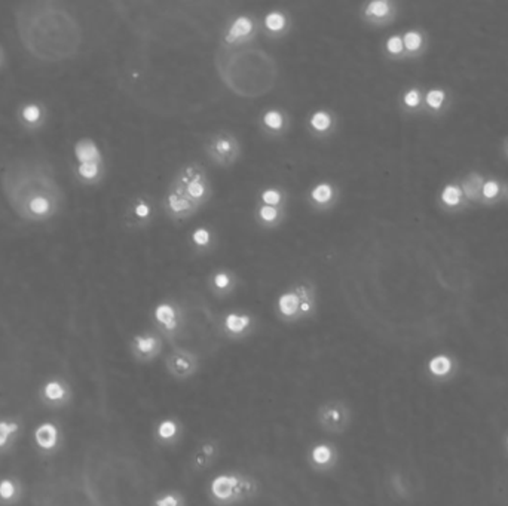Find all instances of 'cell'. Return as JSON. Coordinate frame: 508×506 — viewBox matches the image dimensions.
I'll return each mask as SVG.
<instances>
[{"instance_id": "1", "label": "cell", "mask_w": 508, "mask_h": 506, "mask_svg": "<svg viewBox=\"0 0 508 506\" xmlns=\"http://www.w3.org/2000/svg\"><path fill=\"white\" fill-rule=\"evenodd\" d=\"M259 493L257 480L240 474L224 472L211 480L208 494L213 503L217 506H233L256 497Z\"/></svg>"}, {"instance_id": "2", "label": "cell", "mask_w": 508, "mask_h": 506, "mask_svg": "<svg viewBox=\"0 0 508 506\" xmlns=\"http://www.w3.org/2000/svg\"><path fill=\"white\" fill-rule=\"evenodd\" d=\"M353 421L351 407L342 399H330L323 402L317 410V423L320 428L333 435L345 434Z\"/></svg>"}, {"instance_id": "3", "label": "cell", "mask_w": 508, "mask_h": 506, "mask_svg": "<svg viewBox=\"0 0 508 506\" xmlns=\"http://www.w3.org/2000/svg\"><path fill=\"white\" fill-rule=\"evenodd\" d=\"M173 184L177 186L187 198L192 202H195L198 206L204 205L210 195H211V187L208 177L204 173V170L199 165H189L181 168Z\"/></svg>"}, {"instance_id": "4", "label": "cell", "mask_w": 508, "mask_h": 506, "mask_svg": "<svg viewBox=\"0 0 508 506\" xmlns=\"http://www.w3.org/2000/svg\"><path fill=\"white\" fill-rule=\"evenodd\" d=\"M314 297L306 286H297L287 291L278 299V313L284 321H299L308 318L314 312Z\"/></svg>"}, {"instance_id": "5", "label": "cell", "mask_w": 508, "mask_h": 506, "mask_svg": "<svg viewBox=\"0 0 508 506\" xmlns=\"http://www.w3.org/2000/svg\"><path fill=\"white\" fill-rule=\"evenodd\" d=\"M205 149L210 157L223 166L232 165L241 153V146L235 138V135L226 131L217 132L213 137H210L208 141L205 143Z\"/></svg>"}, {"instance_id": "6", "label": "cell", "mask_w": 508, "mask_h": 506, "mask_svg": "<svg viewBox=\"0 0 508 506\" xmlns=\"http://www.w3.org/2000/svg\"><path fill=\"white\" fill-rule=\"evenodd\" d=\"M167 371L177 380H187L198 373V355L187 349H174L165 359Z\"/></svg>"}, {"instance_id": "7", "label": "cell", "mask_w": 508, "mask_h": 506, "mask_svg": "<svg viewBox=\"0 0 508 506\" xmlns=\"http://www.w3.org/2000/svg\"><path fill=\"white\" fill-rule=\"evenodd\" d=\"M164 206H165V211L174 219L190 217L199 208L195 202H192L174 184H171L167 196L164 199Z\"/></svg>"}, {"instance_id": "8", "label": "cell", "mask_w": 508, "mask_h": 506, "mask_svg": "<svg viewBox=\"0 0 508 506\" xmlns=\"http://www.w3.org/2000/svg\"><path fill=\"white\" fill-rule=\"evenodd\" d=\"M308 462L318 472H329L339 462V453L330 442H318L309 450Z\"/></svg>"}, {"instance_id": "9", "label": "cell", "mask_w": 508, "mask_h": 506, "mask_svg": "<svg viewBox=\"0 0 508 506\" xmlns=\"http://www.w3.org/2000/svg\"><path fill=\"white\" fill-rule=\"evenodd\" d=\"M155 321L164 335L174 337L181 327V313L173 303H161L155 309Z\"/></svg>"}, {"instance_id": "10", "label": "cell", "mask_w": 508, "mask_h": 506, "mask_svg": "<svg viewBox=\"0 0 508 506\" xmlns=\"http://www.w3.org/2000/svg\"><path fill=\"white\" fill-rule=\"evenodd\" d=\"M162 351L161 337L156 334H138L133 340V352L141 362L153 361Z\"/></svg>"}, {"instance_id": "11", "label": "cell", "mask_w": 508, "mask_h": 506, "mask_svg": "<svg viewBox=\"0 0 508 506\" xmlns=\"http://www.w3.org/2000/svg\"><path fill=\"white\" fill-rule=\"evenodd\" d=\"M220 454V444L219 441L216 440H205L202 441L197 447V450L193 451L192 456V468L193 471L202 472L208 468H211L214 462L219 459Z\"/></svg>"}, {"instance_id": "12", "label": "cell", "mask_w": 508, "mask_h": 506, "mask_svg": "<svg viewBox=\"0 0 508 506\" xmlns=\"http://www.w3.org/2000/svg\"><path fill=\"white\" fill-rule=\"evenodd\" d=\"M223 330L230 339H243L253 331V318L247 313H227L223 319Z\"/></svg>"}, {"instance_id": "13", "label": "cell", "mask_w": 508, "mask_h": 506, "mask_svg": "<svg viewBox=\"0 0 508 506\" xmlns=\"http://www.w3.org/2000/svg\"><path fill=\"white\" fill-rule=\"evenodd\" d=\"M183 435V428L176 418L167 417L158 421L155 428V440L164 447H171L177 444Z\"/></svg>"}, {"instance_id": "14", "label": "cell", "mask_w": 508, "mask_h": 506, "mask_svg": "<svg viewBox=\"0 0 508 506\" xmlns=\"http://www.w3.org/2000/svg\"><path fill=\"white\" fill-rule=\"evenodd\" d=\"M394 15V5L388 0L369 2L364 8V17L373 22L388 21Z\"/></svg>"}, {"instance_id": "15", "label": "cell", "mask_w": 508, "mask_h": 506, "mask_svg": "<svg viewBox=\"0 0 508 506\" xmlns=\"http://www.w3.org/2000/svg\"><path fill=\"white\" fill-rule=\"evenodd\" d=\"M253 21L248 18V17H238L235 21L232 22L230 28L227 30L226 33V42L232 44V42H237L240 39H243L245 36H248L251 31H253Z\"/></svg>"}, {"instance_id": "16", "label": "cell", "mask_w": 508, "mask_h": 506, "mask_svg": "<svg viewBox=\"0 0 508 506\" xmlns=\"http://www.w3.org/2000/svg\"><path fill=\"white\" fill-rule=\"evenodd\" d=\"M464 199V192L462 187L456 183H447L442 189L440 193V200L444 206L447 208H456L462 203Z\"/></svg>"}, {"instance_id": "17", "label": "cell", "mask_w": 508, "mask_h": 506, "mask_svg": "<svg viewBox=\"0 0 508 506\" xmlns=\"http://www.w3.org/2000/svg\"><path fill=\"white\" fill-rule=\"evenodd\" d=\"M76 156L77 159L81 160V163H85V162H97L98 157H100V153H98V149L97 146L91 141V140H82L76 144Z\"/></svg>"}, {"instance_id": "18", "label": "cell", "mask_w": 508, "mask_h": 506, "mask_svg": "<svg viewBox=\"0 0 508 506\" xmlns=\"http://www.w3.org/2000/svg\"><path fill=\"white\" fill-rule=\"evenodd\" d=\"M36 441L42 448H52L57 444V428L51 423H45L36 431Z\"/></svg>"}, {"instance_id": "19", "label": "cell", "mask_w": 508, "mask_h": 506, "mask_svg": "<svg viewBox=\"0 0 508 506\" xmlns=\"http://www.w3.org/2000/svg\"><path fill=\"white\" fill-rule=\"evenodd\" d=\"M403 44H404V51L407 54H418L423 48L425 39H423V34L418 30H409L403 34Z\"/></svg>"}, {"instance_id": "20", "label": "cell", "mask_w": 508, "mask_h": 506, "mask_svg": "<svg viewBox=\"0 0 508 506\" xmlns=\"http://www.w3.org/2000/svg\"><path fill=\"white\" fill-rule=\"evenodd\" d=\"M310 198H312V200L317 205L324 206V205L330 203V200H333V198H334V190H333V187L329 183H320V184H317L312 189Z\"/></svg>"}, {"instance_id": "21", "label": "cell", "mask_w": 508, "mask_h": 506, "mask_svg": "<svg viewBox=\"0 0 508 506\" xmlns=\"http://www.w3.org/2000/svg\"><path fill=\"white\" fill-rule=\"evenodd\" d=\"M152 506H186V502L178 491H165L156 497Z\"/></svg>"}, {"instance_id": "22", "label": "cell", "mask_w": 508, "mask_h": 506, "mask_svg": "<svg viewBox=\"0 0 508 506\" xmlns=\"http://www.w3.org/2000/svg\"><path fill=\"white\" fill-rule=\"evenodd\" d=\"M501 193V184L498 180L495 178H489V180H485L482 183V187H480V196L485 199V200H493L499 196Z\"/></svg>"}, {"instance_id": "23", "label": "cell", "mask_w": 508, "mask_h": 506, "mask_svg": "<svg viewBox=\"0 0 508 506\" xmlns=\"http://www.w3.org/2000/svg\"><path fill=\"white\" fill-rule=\"evenodd\" d=\"M446 101V92L440 88L429 89L425 95V104L431 110H440Z\"/></svg>"}, {"instance_id": "24", "label": "cell", "mask_w": 508, "mask_h": 506, "mask_svg": "<svg viewBox=\"0 0 508 506\" xmlns=\"http://www.w3.org/2000/svg\"><path fill=\"white\" fill-rule=\"evenodd\" d=\"M310 125L315 131L324 132L332 126V116L327 111H317L310 117Z\"/></svg>"}, {"instance_id": "25", "label": "cell", "mask_w": 508, "mask_h": 506, "mask_svg": "<svg viewBox=\"0 0 508 506\" xmlns=\"http://www.w3.org/2000/svg\"><path fill=\"white\" fill-rule=\"evenodd\" d=\"M259 219H260V221H263L265 224H272V223H275V221L278 220L280 219V216H281V211L277 208V206H272V205H262L260 208H259Z\"/></svg>"}, {"instance_id": "26", "label": "cell", "mask_w": 508, "mask_h": 506, "mask_svg": "<svg viewBox=\"0 0 508 506\" xmlns=\"http://www.w3.org/2000/svg\"><path fill=\"white\" fill-rule=\"evenodd\" d=\"M265 24L270 31H281L287 22H286V17L281 12H270L266 15Z\"/></svg>"}, {"instance_id": "27", "label": "cell", "mask_w": 508, "mask_h": 506, "mask_svg": "<svg viewBox=\"0 0 508 506\" xmlns=\"http://www.w3.org/2000/svg\"><path fill=\"white\" fill-rule=\"evenodd\" d=\"M263 123L269 130H273V131H278L283 128V123H284V117L280 111L277 110H270L266 113L263 116Z\"/></svg>"}, {"instance_id": "28", "label": "cell", "mask_w": 508, "mask_h": 506, "mask_svg": "<svg viewBox=\"0 0 508 506\" xmlns=\"http://www.w3.org/2000/svg\"><path fill=\"white\" fill-rule=\"evenodd\" d=\"M429 370L437 375H443L449 373L450 370V361L446 356H436L429 362Z\"/></svg>"}, {"instance_id": "29", "label": "cell", "mask_w": 508, "mask_h": 506, "mask_svg": "<svg viewBox=\"0 0 508 506\" xmlns=\"http://www.w3.org/2000/svg\"><path fill=\"white\" fill-rule=\"evenodd\" d=\"M420 101H422V95H420V91L418 88L409 89L403 95V104L409 109L419 107Z\"/></svg>"}, {"instance_id": "30", "label": "cell", "mask_w": 508, "mask_h": 506, "mask_svg": "<svg viewBox=\"0 0 508 506\" xmlns=\"http://www.w3.org/2000/svg\"><path fill=\"white\" fill-rule=\"evenodd\" d=\"M213 286L219 291V292H227L232 286V278L224 273V272H220V273H216L214 278H213Z\"/></svg>"}, {"instance_id": "31", "label": "cell", "mask_w": 508, "mask_h": 506, "mask_svg": "<svg viewBox=\"0 0 508 506\" xmlns=\"http://www.w3.org/2000/svg\"><path fill=\"white\" fill-rule=\"evenodd\" d=\"M386 51L388 54L391 55H401L404 54V44H403V37L398 36V34H394L391 36L388 40H386Z\"/></svg>"}, {"instance_id": "32", "label": "cell", "mask_w": 508, "mask_h": 506, "mask_svg": "<svg viewBox=\"0 0 508 506\" xmlns=\"http://www.w3.org/2000/svg\"><path fill=\"white\" fill-rule=\"evenodd\" d=\"M281 200H283V195H281V192L277 190V189H267V190H265V192L262 193V202H263L265 205L277 206V205L281 203Z\"/></svg>"}, {"instance_id": "33", "label": "cell", "mask_w": 508, "mask_h": 506, "mask_svg": "<svg viewBox=\"0 0 508 506\" xmlns=\"http://www.w3.org/2000/svg\"><path fill=\"white\" fill-rule=\"evenodd\" d=\"M134 214L137 219L140 220H146L150 217L152 214V209H150V205L146 202V200H138L135 205H134Z\"/></svg>"}, {"instance_id": "34", "label": "cell", "mask_w": 508, "mask_h": 506, "mask_svg": "<svg viewBox=\"0 0 508 506\" xmlns=\"http://www.w3.org/2000/svg\"><path fill=\"white\" fill-rule=\"evenodd\" d=\"M192 239H193V243H195L197 246H202V248H204V246H207V245L210 243V241H211V235H210V232H208L207 229L201 227V229H198V230L193 232Z\"/></svg>"}, {"instance_id": "35", "label": "cell", "mask_w": 508, "mask_h": 506, "mask_svg": "<svg viewBox=\"0 0 508 506\" xmlns=\"http://www.w3.org/2000/svg\"><path fill=\"white\" fill-rule=\"evenodd\" d=\"M45 394H46V396L49 399H60V398H63V395H64V389H63V386L60 383L51 382V383L46 385Z\"/></svg>"}, {"instance_id": "36", "label": "cell", "mask_w": 508, "mask_h": 506, "mask_svg": "<svg viewBox=\"0 0 508 506\" xmlns=\"http://www.w3.org/2000/svg\"><path fill=\"white\" fill-rule=\"evenodd\" d=\"M18 429L17 423H3L0 421V447L8 441V437Z\"/></svg>"}, {"instance_id": "37", "label": "cell", "mask_w": 508, "mask_h": 506, "mask_svg": "<svg viewBox=\"0 0 508 506\" xmlns=\"http://www.w3.org/2000/svg\"><path fill=\"white\" fill-rule=\"evenodd\" d=\"M79 173H81V176L87 177V178H92V177L97 176V173H98V165H97V162H85V163H81V166H79Z\"/></svg>"}, {"instance_id": "38", "label": "cell", "mask_w": 508, "mask_h": 506, "mask_svg": "<svg viewBox=\"0 0 508 506\" xmlns=\"http://www.w3.org/2000/svg\"><path fill=\"white\" fill-rule=\"evenodd\" d=\"M30 208H31V211H34V213H37V214H44V213H46V211H48V208H49V203H48V200H46V199L36 198V199H33V200H31V203H30Z\"/></svg>"}, {"instance_id": "39", "label": "cell", "mask_w": 508, "mask_h": 506, "mask_svg": "<svg viewBox=\"0 0 508 506\" xmlns=\"http://www.w3.org/2000/svg\"><path fill=\"white\" fill-rule=\"evenodd\" d=\"M12 494H14V485H12V483L11 481H2V484H0V496L3 497V499H9V497H12Z\"/></svg>"}, {"instance_id": "40", "label": "cell", "mask_w": 508, "mask_h": 506, "mask_svg": "<svg viewBox=\"0 0 508 506\" xmlns=\"http://www.w3.org/2000/svg\"><path fill=\"white\" fill-rule=\"evenodd\" d=\"M39 114H41V111H39V109H37L36 106H28V107L24 109V117H25L28 122H34V120H37Z\"/></svg>"}, {"instance_id": "41", "label": "cell", "mask_w": 508, "mask_h": 506, "mask_svg": "<svg viewBox=\"0 0 508 506\" xmlns=\"http://www.w3.org/2000/svg\"><path fill=\"white\" fill-rule=\"evenodd\" d=\"M507 149H508V141H507Z\"/></svg>"}]
</instances>
